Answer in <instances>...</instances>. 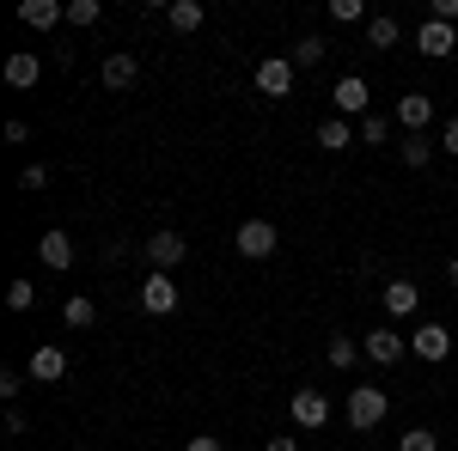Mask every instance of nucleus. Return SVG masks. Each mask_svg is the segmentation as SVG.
<instances>
[{
	"mask_svg": "<svg viewBox=\"0 0 458 451\" xmlns=\"http://www.w3.org/2000/svg\"><path fill=\"white\" fill-rule=\"evenodd\" d=\"M68 19V6H55V0H25L19 6V25H31V31H55Z\"/></svg>",
	"mask_w": 458,
	"mask_h": 451,
	"instance_id": "2eb2a0df",
	"label": "nucleus"
},
{
	"mask_svg": "<svg viewBox=\"0 0 458 451\" xmlns=\"http://www.w3.org/2000/svg\"><path fill=\"white\" fill-rule=\"evenodd\" d=\"M354 360H360V342H349V336H330V366H336V372H349Z\"/></svg>",
	"mask_w": 458,
	"mask_h": 451,
	"instance_id": "393cba45",
	"label": "nucleus"
},
{
	"mask_svg": "<svg viewBox=\"0 0 458 451\" xmlns=\"http://www.w3.org/2000/svg\"><path fill=\"white\" fill-rule=\"evenodd\" d=\"M386 415H391V397L379 390V384H354L349 390V427L354 433H373Z\"/></svg>",
	"mask_w": 458,
	"mask_h": 451,
	"instance_id": "f257e3e1",
	"label": "nucleus"
},
{
	"mask_svg": "<svg viewBox=\"0 0 458 451\" xmlns=\"http://www.w3.org/2000/svg\"><path fill=\"white\" fill-rule=\"evenodd\" d=\"M37 256H43V269H55V275H62V269H73V238L55 226V232H43V238H37Z\"/></svg>",
	"mask_w": 458,
	"mask_h": 451,
	"instance_id": "f8f14e48",
	"label": "nucleus"
},
{
	"mask_svg": "<svg viewBox=\"0 0 458 451\" xmlns=\"http://www.w3.org/2000/svg\"><path fill=\"white\" fill-rule=\"evenodd\" d=\"M330 98H336V110H343V116H367V104H373V92H367V79H360V73H343Z\"/></svg>",
	"mask_w": 458,
	"mask_h": 451,
	"instance_id": "9d476101",
	"label": "nucleus"
},
{
	"mask_svg": "<svg viewBox=\"0 0 458 451\" xmlns=\"http://www.w3.org/2000/svg\"><path fill=\"white\" fill-rule=\"evenodd\" d=\"M397 37H403V25H397L391 13H379V19H367V43H373V49H391Z\"/></svg>",
	"mask_w": 458,
	"mask_h": 451,
	"instance_id": "4be33fe9",
	"label": "nucleus"
},
{
	"mask_svg": "<svg viewBox=\"0 0 458 451\" xmlns=\"http://www.w3.org/2000/svg\"><path fill=\"white\" fill-rule=\"evenodd\" d=\"M391 122H397V116H386V110H367V116H360V129H354V135L367 140V146H386V140H391Z\"/></svg>",
	"mask_w": 458,
	"mask_h": 451,
	"instance_id": "aec40b11",
	"label": "nucleus"
},
{
	"mask_svg": "<svg viewBox=\"0 0 458 451\" xmlns=\"http://www.w3.org/2000/svg\"><path fill=\"white\" fill-rule=\"evenodd\" d=\"M416 49H422V55H434V62H446V55L458 49V31H453V25H440V19H422V31H416Z\"/></svg>",
	"mask_w": 458,
	"mask_h": 451,
	"instance_id": "1a4fd4ad",
	"label": "nucleus"
},
{
	"mask_svg": "<svg viewBox=\"0 0 458 451\" xmlns=\"http://www.w3.org/2000/svg\"><path fill=\"white\" fill-rule=\"evenodd\" d=\"M397 451H440V439H434L428 427H410V433L397 439Z\"/></svg>",
	"mask_w": 458,
	"mask_h": 451,
	"instance_id": "cd10ccee",
	"label": "nucleus"
},
{
	"mask_svg": "<svg viewBox=\"0 0 458 451\" xmlns=\"http://www.w3.org/2000/svg\"><path fill=\"white\" fill-rule=\"evenodd\" d=\"M446 280H453V293H458V256H453V263H446Z\"/></svg>",
	"mask_w": 458,
	"mask_h": 451,
	"instance_id": "f704fd0d",
	"label": "nucleus"
},
{
	"mask_svg": "<svg viewBox=\"0 0 458 451\" xmlns=\"http://www.w3.org/2000/svg\"><path fill=\"white\" fill-rule=\"evenodd\" d=\"M360 13H367L360 0H330V19H336V25H360Z\"/></svg>",
	"mask_w": 458,
	"mask_h": 451,
	"instance_id": "c85d7f7f",
	"label": "nucleus"
},
{
	"mask_svg": "<svg viewBox=\"0 0 458 451\" xmlns=\"http://www.w3.org/2000/svg\"><path fill=\"white\" fill-rule=\"evenodd\" d=\"M98 13H105L98 0H68V25H80V31H86V25H98Z\"/></svg>",
	"mask_w": 458,
	"mask_h": 451,
	"instance_id": "bb28decb",
	"label": "nucleus"
},
{
	"mask_svg": "<svg viewBox=\"0 0 458 451\" xmlns=\"http://www.w3.org/2000/svg\"><path fill=\"white\" fill-rule=\"evenodd\" d=\"M31 305H37V287H31L25 275H19L13 287H6V312H31Z\"/></svg>",
	"mask_w": 458,
	"mask_h": 451,
	"instance_id": "a878e982",
	"label": "nucleus"
},
{
	"mask_svg": "<svg viewBox=\"0 0 458 451\" xmlns=\"http://www.w3.org/2000/svg\"><path fill=\"white\" fill-rule=\"evenodd\" d=\"M397 122H403L410 135H428V122H434V98H428V92H403V98H397Z\"/></svg>",
	"mask_w": 458,
	"mask_h": 451,
	"instance_id": "9b49d317",
	"label": "nucleus"
},
{
	"mask_svg": "<svg viewBox=\"0 0 458 451\" xmlns=\"http://www.w3.org/2000/svg\"><path fill=\"white\" fill-rule=\"evenodd\" d=\"M293 55H269V62H257V92L263 98H287L293 92Z\"/></svg>",
	"mask_w": 458,
	"mask_h": 451,
	"instance_id": "20e7f679",
	"label": "nucleus"
},
{
	"mask_svg": "<svg viewBox=\"0 0 458 451\" xmlns=\"http://www.w3.org/2000/svg\"><path fill=\"white\" fill-rule=\"evenodd\" d=\"M263 451H300V439H269Z\"/></svg>",
	"mask_w": 458,
	"mask_h": 451,
	"instance_id": "72a5a7b5",
	"label": "nucleus"
},
{
	"mask_svg": "<svg viewBox=\"0 0 458 451\" xmlns=\"http://www.w3.org/2000/svg\"><path fill=\"white\" fill-rule=\"evenodd\" d=\"M233 244H239V256H250V263H263V256H276V244H282V232H276L269 220H245V226L233 232Z\"/></svg>",
	"mask_w": 458,
	"mask_h": 451,
	"instance_id": "f03ea898",
	"label": "nucleus"
},
{
	"mask_svg": "<svg viewBox=\"0 0 458 451\" xmlns=\"http://www.w3.org/2000/svg\"><path fill=\"white\" fill-rule=\"evenodd\" d=\"M360 354H367L373 366H397V360L410 354V336H397V330H386V323H379V330L360 342Z\"/></svg>",
	"mask_w": 458,
	"mask_h": 451,
	"instance_id": "423d86ee",
	"label": "nucleus"
},
{
	"mask_svg": "<svg viewBox=\"0 0 458 451\" xmlns=\"http://www.w3.org/2000/svg\"><path fill=\"white\" fill-rule=\"evenodd\" d=\"M183 451H226V446H220L214 433H196V439H190V446H183Z\"/></svg>",
	"mask_w": 458,
	"mask_h": 451,
	"instance_id": "473e14b6",
	"label": "nucleus"
},
{
	"mask_svg": "<svg viewBox=\"0 0 458 451\" xmlns=\"http://www.w3.org/2000/svg\"><path fill=\"white\" fill-rule=\"evenodd\" d=\"M62 323H68V330H92V323H98V305H92L86 293H73L68 305H62Z\"/></svg>",
	"mask_w": 458,
	"mask_h": 451,
	"instance_id": "412c9836",
	"label": "nucleus"
},
{
	"mask_svg": "<svg viewBox=\"0 0 458 451\" xmlns=\"http://www.w3.org/2000/svg\"><path fill=\"white\" fill-rule=\"evenodd\" d=\"M37 79H43V62H37L31 49H19V55H6V86H13V92H31Z\"/></svg>",
	"mask_w": 458,
	"mask_h": 451,
	"instance_id": "4468645a",
	"label": "nucleus"
},
{
	"mask_svg": "<svg viewBox=\"0 0 458 451\" xmlns=\"http://www.w3.org/2000/svg\"><path fill=\"white\" fill-rule=\"evenodd\" d=\"M428 19H440V25H458V0H434V6H428Z\"/></svg>",
	"mask_w": 458,
	"mask_h": 451,
	"instance_id": "7c9ffc66",
	"label": "nucleus"
},
{
	"mask_svg": "<svg viewBox=\"0 0 458 451\" xmlns=\"http://www.w3.org/2000/svg\"><path fill=\"white\" fill-rule=\"evenodd\" d=\"M410 354L428 360V366H440V360L453 354V330H446V323H422V330L410 336Z\"/></svg>",
	"mask_w": 458,
	"mask_h": 451,
	"instance_id": "39448f33",
	"label": "nucleus"
},
{
	"mask_svg": "<svg viewBox=\"0 0 458 451\" xmlns=\"http://www.w3.org/2000/svg\"><path fill=\"white\" fill-rule=\"evenodd\" d=\"M397 159H403L410 171H422L428 159H434V140H428V135H410V140H403V146H397Z\"/></svg>",
	"mask_w": 458,
	"mask_h": 451,
	"instance_id": "5701e85b",
	"label": "nucleus"
},
{
	"mask_svg": "<svg viewBox=\"0 0 458 451\" xmlns=\"http://www.w3.org/2000/svg\"><path fill=\"white\" fill-rule=\"evenodd\" d=\"M324 49H330L324 37H300V43H293V68H318V62H324Z\"/></svg>",
	"mask_w": 458,
	"mask_h": 451,
	"instance_id": "b1692460",
	"label": "nucleus"
},
{
	"mask_svg": "<svg viewBox=\"0 0 458 451\" xmlns=\"http://www.w3.org/2000/svg\"><path fill=\"white\" fill-rule=\"evenodd\" d=\"M19 189H49V165H25V171H19Z\"/></svg>",
	"mask_w": 458,
	"mask_h": 451,
	"instance_id": "c756f323",
	"label": "nucleus"
},
{
	"mask_svg": "<svg viewBox=\"0 0 458 451\" xmlns=\"http://www.w3.org/2000/svg\"><path fill=\"white\" fill-rule=\"evenodd\" d=\"M416 305H422L416 280H391V287H386V312H391V317H410Z\"/></svg>",
	"mask_w": 458,
	"mask_h": 451,
	"instance_id": "6ab92c4d",
	"label": "nucleus"
},
{
	"mask_svg": "<svg viewBox=\"0 0 458 451\" xmlns=\"http://www.w3.org/2000/svg\"><path fill=\"white\" fill-rule=\"evenodd\" d=\"M318 146H324V153H343V146H354L349 116H324V122H318Z\"/></svg>",
	"mask_w": 458,
	"mask_h": 451,
	"instance_id": "f3484780",
	"label": "nucleus"
},
{
	"mask_svg": "<svg viewBox=\"0 0 458 451\" xmlns=\"http://www.w3.org/2000/svg\"><path fill=\"white\" fill-rule=\"evenodd\" d=\"M330 421V397L324 390H293V427H324Z\"/></svg>",
	"mask_w": 458,
	"mask_h": 451,
	"instance_id": "ddd939ff",
	"label": "nucleus"
},
{
	"mask_svg": "<svg viewBox=\"0 0 458 451\" xmlns=\"http://www.w3.org/2000/svg\"><path fill=\"white\" fill-rule=\"evenodd\" d=\"M440 153H453V159H458V116L446 122V129H440Z\"/></svg>",
	"mask_w": 458,
	"mask_h": 451,
	"instance_id": "2f4dec72",
	"label": "nucleus"
},
{
	"mask_svg": "<svg viewBox=\"0 0 458 451\" xmlns=\"http://www.w3.org/2000/svg\"><path fill=\"white\" fill-rule=\"evenodd\" d=\"M141 250H147V263H153L159 275H172L177 263H183V250H190V244H183V232H153Z\"/></svg>",
	"mask_w": 458,
	"mask_h": 451,
	"instance_id": "0eeeda50",
	"label": "nucleus"
},
{
	"mask_svg": "<svg viewBox=\"0 0 458 451\" xmlns=\"http://www.w3.org/2000/svg\"><path fill=\"white\" fill-rule=\"evenodd\" d=\"M141 305H147L153 317H172V312H177V280L153 269V275L141 280Z\"/></svg>",
	"mask_w": 458,
	"mask_h": 451,
	"instance_id": "6e6552de",
	"label": "nucleus"
},
{
	"mask_svg": "<svg viewBox=\"0 0 458 451\" xmlns=\"http://www.w3.org/2000/svg\"><path fill=\"white\" fill-rule=\"evenodd\" d=\"M25 379H31V384L68 379V354H62L55 342H37V347H31V360H25Z\"/></svg>",
	"mask_w": 458,
	"mask_h": 451,
	"instance_id": "7ed1b4c3",
	"label": "nucleus"
},
{
	"mask_svg": "<svg viewBox=\"0 0 458 451\" xmlns=\"http://www.w3.org/2000/svg\"><path fill=\"white\" fill-rule=\"evenodd\" d=\"M135 73H141L135 49H116V55L105 62V86H110V92H129V86H135Z\"/></svg>",
	"mask_w": 458,
	"mask_h": 451,
	"instance_id": "dca6fc26",
	"label": "nucleus"
},
{
	"mask_svg": "<svg viewBox=\"0 0 458 451\" xmlns=\"http://www.w3.org/2000/svg\"><path fill=\"white\" fill-rule=\"evenodd\" d=\"M165 19H172V31H202V19H208V13H202V0H172V6H165Z\"/></svg>",
	"mask_w": 458,
	"mask_h": 451,
	"instance_id": "a211bd4d",
	"label": "nucleus"
}]
</instances>
